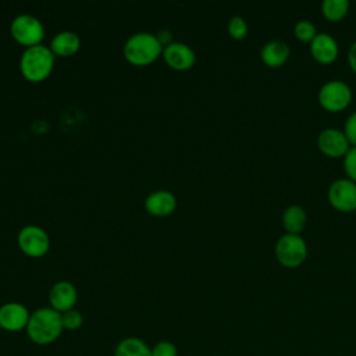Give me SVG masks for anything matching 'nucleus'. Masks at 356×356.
I'll return each mask as SVG.
<instances>
[{
  "label": "nucleus",
  "instance_id": "9",
  "mask_svg": "<svg viewBox=\"0 0 356 356\" xmlns=\"http://www.w3.org/2000/svg\"><path fill=\"white\" fill-rule=\"evenodd\" d=\"M31 313L22 303L7 302L0 306V328L7 332H18L26 328Z\"/></svg>",
  "mask_w": 356,
  "mask_h": 356
},
{
  "label": "nucleus",
  "instance_id": "10",
  "mask_svg": "<svg viewBox=\"0 0 356 356\" xmlns=\"http://www.w3.org/2000/svg\"><path fill=\"white\" fill-rule=\"evenodd\" d=\"M317 146L328 157H345L350 149L346 135L337 128L323 129L317 136Z\"/></svg>",
  "mask_w": 356,
  "mask_h": 356
},
{
  "label": "nucleus",
  "instance_id": "2",
  "mask_svg": "<svg viewBox=\"0 0 356 356\" xmlns=\"http://www.w3.org/2000/svg\"><path fill=\"white\" fill-rule=\"evenodd\" d=\"M163 46L156 35L149 32H138L128 38L124 44L125 60L135 67H145L153 64L161 54Z\"/></svg>",
  "mask_w": 356,
  "mask_h": 356
},
{
  "label": "nucleus",
  "instance_id": "13",
  "mask_svg": "<svg viewBox=\"0 0 356 356\" xmlns=\"http://www.w3.org/2000/svg\"><path fill=\"white\" fill-rule=\"evenodd\" d=\"M310 53L321 64L332 63L339 53L338 42L327 32H317L314 39L310 42Z\"/></svg>",
  "mask_w": 356,
  "mask_h": 356
},
{
  "label": "nucleus",
  "instance_id": "4",
  "mask_svg": "<svg viewBox=\"0 0 356 356\" xmlns=\"http://www.w3.org/2000/svg\"><path fill=\"white\" fill-rule=\"evenodd\" d=\"M277 260L289 268L300 266L307 256V245L300 235L284 234L274 248Z\"/></svg>",
  "mask_w": 356,
  "mask_h": 356
},
{
  "label": "nucleus",
  "instance_id": "22",
  "mask_svg": "<svg viewBox=\"0 0 356 356\" xmlns=\"http://www.w3.org/2000/svg\"><path fill=\"white\" fill-rule=\"evenodd\" d=\"M228 33L231 38L241 40L248 35V24L246 21L239 17V15H234L229 18L228 21Z\"/></svg>",
  "mask_w": 356,
  "mask_h": 356
},
{
  "label": "nucleus",
  "instance_id": "25",
  "mask_svg": "<svg viewBox=\"0 0 356 356\" xmlns=\"http://www.w3.org/2000/svg\"><path fill=\"white\" fill-rule=\"evenodd\" d=\"M343 134L346 135L350 145L356 146V111L352 113L346 121H345V127H343Z\"/></svg>",
  "mask_w": 356,
  "mask_h": 356
},
{
  "label": "nucleus",
  "instance_id": "3",
  "mask_svg": "<svg viewBox=\"0 0 356 356\" xmlns=\"http://www.w3.org/2000/svg\"><path fill=\"white\" fill-rule=\"evenodd\" d=\"M54 58L56 56L47 46L38 44L25 49L19 60V70L22 76L33 83L44 81L53 71Z\"/></svg>",
  "mask_w": 356,
  "mask_h": 356
},
{
  "label": "nucleus",
  "instance_id": "7",
  "mask_svg": "<svg viewBox=\"0 0 356 356\" xmlns=\"http://www.w3.org/2000/svg\"><path fill=\"white\" fill-rule=\"evenodd\" d=\"M21 252L29 257H42L50 249V238L47 232L38 225L24 227L17 236Z\"/></svg>",
  "mask_w": 356,
  "mask_h": 356
},
{
  "label": "nucleus",
  "instance_id": "16",
  "mask_svg": "<svg viewBox=\"0 0 356 356\" xmlns=\"http://www.w3.org/2000/svg\"><path fill=\"white\" fill-rule=\"evenodd\" d=\"M49 47L56 57H71L79 50L81 39L72 31H61L53 36Z\"/></svg>",
  "mask_w": 356,
  "mask_h": 356
},
{
  "label": "nucleus",
  "instance_id": "5",
  "mask_svg": "<svg viewBox=\"0 0 356 356\" xmlns=\"http://www.w3.org/2000/svg\"><path fill=\"white\" fill-rule=\"evenodd\" d=\"M10 32L14 40L25 49L42 44L44 38V28L42 22L36 17L28 14L15 17L11 22Z\"/></svg>",
  "mask_w": 356,
  "mask_h": 356
},
{
  "label": "nucleus",
  "instance_id": "18",
  "mask_svg": "<svg viewBox=\"0 0 356 356\" xmlns=\"http://www.w3.org/2000/svg\"><path fill=\"white\" fill-rule=\"evenodd\" d=\"M114 356H152V348L138 337H127L117 343Z\"/></svg>",
  "mask_w": 356,
  "mask_h": 356
},
{
  "label": "nucleus",
  "instance_id": "12",
  "mask_svg": "<svg viewBox=\"0 0 356 356\" xmlns=\"http://www.w3.org/2000/svg\"><path fill=\"white\" fill-rule=\"evenodd\" d=\"M76 300H78L76 288L70 281L56 282L49 292L50 307L58 313H64L74 309Z\"/></svg>",
  "mask_w": 356,
  "mask_h": 356
},
{
  "label": "nucleus",
  "instance_id": "8",
  "mask_svg": "<svg viewBox=\"0 0 356 356\" xmlns=\"http://www.w3.org/2000/svg\"><path fill=\"white\" fill-rule=\"evenodd\" d=\"M328 200L339 211L356 210V182L349 178H338L328 188Z\"/></svg>",
  "mask_w": 356,
  "mask_h": 356
},
{
  "label": "nucleus",
  "instance_id": "1",
  "mask_svg": "<svg viewBox=\"0 0 356 356\" xmlns=\"http://www.w3.org/2000/svg\"><path fill=\"white\" fill-rule=\"evenodd\" d=\"M61 313L50 306L39 307L31 313L25 332L31 342L39 346H46L56 342L63 334Z\"/></svg>",
  "mask_w": 356,
  "mask_h": 356
},
{
  "label": "nucleus",
  "instance_id": "24",
  "mask_svg": "<svg viewBox=\"0 0 356 356\" xmlns=\"http://www.w3.org/2000/svg\"><path fill=\"white\" fill-rule=\"evenodd\" d=\"M343 170L348 174V178L356 182V146L350 147L343 157Z\"/></svg>",
  "mask_w": 356,
  "mask_h": 356
},
{
  "label": "nucleus",
  "instance_id": "17",
  "mask_svg": "<svg viewBox=\"0 0 356 356\" xmlns=\"http://www.w3.org/2000/svg\"><path fill=\"white\" fill-rule=\"evenodd\" d=\"M306 222H307L306 211L299 204H291L282 213V224H284V228L286 229V234L299 235V232H302L303 228L306 227Z\"/></svg>",
  "mask_w": 356,
  "mask_h": 356
},
{
  "label": "nucleus",
  "instance_id": "14",
  "mask_svg": "<svg viewBox=\"0 0 356 356\" xmlns=\"http://www.w3.org/2000/svg\"><path fill=\"white\" fill-rule=\"evenodd\" d=\"M177 207V197L172 192L165 189H159L150 193L145 200V209L149 214L154 217L170 216Z\"/></svg>",
  "mask_w": 356,
  "mask_h": 356
},
{
  "label": "nucleus",
  "instance_id": "11",
  "mask_svg": "<svg viewBox=\"0 0 356 356\" xmlns=\"http://www.w3.org/2000/svg\"><path fill=\"white\" fill-rule=\"evenodd\" d=\"M163 58L170 68L177 71H186L193 67L196 54L188 44L182 42H172L163 49Z\"/></svg>",
  "mask_w": 356,
  "mask_h": 356
},
{
  "label": "nucleus",
  "instance_id": "19",
  "mask_svg": "<svg viewBox=\"0 0 356 356\" xmlns=\"http://www.w3.org/2000/svg\"><path fill=\"white\" fill-rule=\"evenodd\" d=\"M348 10V0H324L321 4V13L330 21H339L346 15Z\"/></svg>",
  "mask_w": 356,
  "mask_h": 356
},
{
  "label": "nucleus",
  "instance_id": "15",
  "mask_svg": "<svg viewBox=\"0 0 356 356\" xmlns=\"http://www.w3.org/2000/svg\"><path fill=\"white\" fill-rule=\"evenodd\" d=\"M289 54H291V49L288 43L280 39L268 40L267 43L263 44L260 51L263 63L271 68H277L285 64L286 60L289 58Z\"/></svg>",
  "mask_w": 356,
  "mask_h": 356
},
{
  "label": "nucleus",
  "instance_id": "21",
  "mask_svg": "<svg viewBox=\"0 0 356 356\" xmlns=\"http://www.w3.org/2000/svg\"><path fill=\"white\" fill-rule=\"evenodd\" d=\"M61 321H63V328L67 331H76L82 327L83 324V316L79 310L71 309L68 312L61 313Z\"/></svg>",
  "mask_w": 356,
  "mask_h": 356
},
{
  "label": "nucleus",
  "instance_id": "20",
  "mask_svg": "<svg viewBox=\"0 0 356 356\" xmlns=\"http://www.w3.org/2000/svg\"><path fill=\"white\" fill-rule=\"evenodd\" d=\"M293 33L302 42H312L317 35V31L313 22H310L309 19H300L295 24Z\"/></svg>",
  "mask_w": 356,
  "mask_h": 356
},
{
  "label": "nucleus",
  "instance_id": "26",
  "mask_svg": "<svg viewBox=\"0 0 356 356\" xmlns=\"http://www.w3.org/2000/svg\"><path fill=\"white\" fill-rule=\"evenodd\" d=\"M348 60H349V65L350 68L356 72V40L350 44L349 51H348Z\"/></svg>",
  "mask_w": 356,
  "mask_h": 356
},
{
  "label": "nucleus",
  "instance_id": "23",
  "mask_svg": "<svg viewBox=\"0 0 356 356\" xmlns=\"http://www.w3.org/2000/svg\"><path fill=\"white\" fill-rule=\"evenodd\" d=\"M152 356H178V349L171 341H159L152 346Z\"/></svg>",
  "mask_w": 356,
  "mask_h": 356
},
{
  "label": "nucleus",
  "instance_id": "6",
  "mask_svg": "<svg viewBox=\"0 0 356 356\" xmlns=\"http://www.w3.org/2000/svg\"><path fill=\"white\" fill-rule=\"evenodd\" d=\"M317 99L323 108L337 113L349 106L352 100V89L341 79H331L321 85Z\"/></svg>",
  "mask_w": 356,
  "mask_h": 356
}]
</instances>
